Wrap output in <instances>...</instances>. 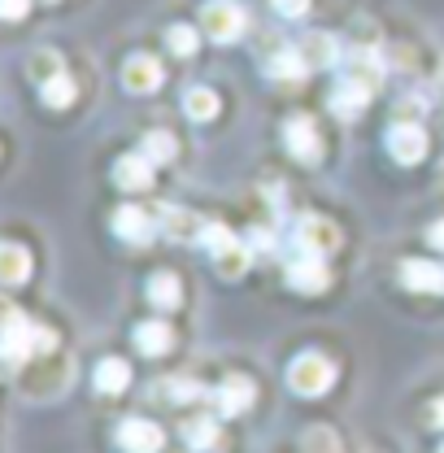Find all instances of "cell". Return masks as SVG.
<instances>
[{"instance_id":"5","label":"cell","mask_w":444,"mask_h":453,"mask_svg":"<svg viewBox=\"0 0 444 453\" xmlns=\"http://www.w3.org/2000/svg\"><path fill=\"white\" fill-rule=\"evenodd\" d=\"M162 61L149 53H135L122 61V88L131 92V96H149V92H157L162 88Z\"/></svg>"},{"instance_id":"9","label":"cell","mask_w":444,"mask_h":453,"mask_svg":"<svg viewBox=\"0 0 444 453\" xmlns=\"http://www.w3.org/2000/svg\"><path fill=\"white\" fill-rule=\"evenodd\" d=\"M287 283L296 288V292H305V296H318V292H327L332 288V275H327V266H323V257H301V262H292L287 266Z\"/></svg>"},{"instance_id":"20","label":"cell","mask_w":444,"mask_h":453,"mask_svg":"<svg viewBox=\"0 0 444 453\" xmlns=\"http://www.w3.org/2000/svg\"><path fill=\"white\" fill-rule=\"evenodd\" d=\"M348 79L362 83L366 92H375V88L384 83V61L375 53H353V61H348Z\"/></svg>"},{"instance_id":"34","label":"cell","mask_w":444,"mask_h":453,"mask_svg":"<svg viewBox=\"0 0 444 453\" xmlns=\"http://www.w3.org/2000/svg\"><path fill=\"white\" fill-rule=\"evenodd\" d=\"M27 9H31V0H0V13H4L9 22H18Z\"/></svg>"},{"instance_id":"37","label":"cell","mask_w":444,"mask_h":453,"mask_svg":"<svg viewBox=\"0 0 444 453\" xmlns=\"http://www.w3.org/2000/svg\"><path fill=\"white\" fill-rule=\"evenodd\" d=\"M440 79H444V57H440Z\"/></svg>"},{"instance_id":"30","label":"cell","mask_w":444,"mask_h":453,"mask_svg":"<svg viewBox=\"0 0 444 453\" xmlns=\"http://www.w3.org/2000/svg\"><path fill=\"white\" fill-rule=\"evenodd\" d=\"M231 244H235V235H231V226L210 223V231H205V249H210V253H222V249H231Z\"/></svg>"},{"instance_id":"23","label":"cell","mask_w":444,"mask_h":453,"mask_svg":"<svg viewBox=\"0 0 444 453\" xmlns=\"http://www.w3.org/2000/svg\"><path fill=\"white\" fill-rule=\"evenodd\" d=\"M149 301H153L157 310H174V305L183 301V288H179V280H174L170 271H157V275L149 280Z\"/></svg>"},{"instance_id":"1","label":"cell","mask_w":444,"mask_h":453,"mask_svg":"<svg viewBox=\"0 0 444 453\" xmlns=\"http://www.w3.org/2000/svg\"><path fill=\"white\" fill-rule=\"evenodd\" d=\"M53 344L57 336L44 323H31L22 310L4 305V357H9V366H18L22 357H44V353H53Z\"/></svg>"},{"instance_id":"3","label":"cell","mask_w":444,"mask_h":453,"mask_svg":"<svg viewBox=\"0 0 444 453\" xmlns=\"http://www.w3.org/2000/svg\"><path fill=\"white\" fill-rule=\"evenodd\" d=\"M201 31H205L214 44L240 40V31H244V9H240L235 0H210V4L201 9Z\"/></svg>"},{"instance_id":"18","label":"cell","mask_w":444,"mask_h":453,"mask_svg":"<svg viewBox=\"0 0 444 453\" xmlns=\"http://www.w3.org/2000/svg\"><path fill=\"white\" fill-rule=\"evenodd\" d=\"M96 393L105 396H118L126 384H131V362H122V357H105V362H96Z\"/></svg>"},{"instance_id":"13","label":"cell","mask_w":444,"mask_h":453,"mask_svg":"<svg viewBox=\"0 0 444 453\" xmlns=\"http://www.w3.org/2000/svg\"><path fill=\"white\" fill-rule=\"evenodd\" d=\"M113 231L122 235V240H131V244H149L153 240V219H149V210H140V205H122L118 214H113Z\"/></svg>"},{"instance_id":"33","label":"cell","mask_w":444,"mask_h":453,"mask_svg":"<svg viewBox=\"0 0 444 453\" xmlns=\"http://www.w3.org/2000/svg\"><path fill=\"white\" fill-rule=\"evenodd\" d=\"M271 4H275L279 18H301L310 9V0H271Z\"/></svg>"},{"instance_id":"11","label":"cell","mask_w":444,"mask_h":453,"mask_svg":"<svg viewBox=\"0 0 444 453\" xmlns=\"http://www.w3.org/2000/svg\"><path fill=\"white\" fill-rule=\"evenodd\" d=\"M253 396H257V388H253V380H244V375H231V380H222L218 384V414L222 418H235V414H244L249 405H253Z\"/></svg>"},{"instance_id":"15","label":"cell","mask_w":444,"mask_h":453,"mask_svg":"<svg viewBox=\"0 0 444 453\" xmlns=\"http://www.w3.org/2000/svg\"><path fill=\"white\" fill-rule=\"evenodd\" d=\"M131 340H135V349H140V353L162 357L170 344H174V332H170V323H162V319H149V323H140V327L131 332Z\"/></svg>"},{"instance_id":"4","label":"cell","mask_w":444,"mask_h":453,"mask_svg":"<svg viewBox=\"0 0 444 453\" xmlns=\"http://www.w3.org/2000/svg\"><path fill=\"white\" fill-rule=\"evenodd\" d=\"M283 140H287V153H292L296 162H305V166H314V162L323 157V135H318L314 118H305V113H292V118L283 122Z\"/></svg>"},{"instance_id":"29","label":"cell","mask_w":444,"mask_h":453,"mask_svg":"<svg viewBox=\"0 0 444 453\" xmlns=\"http://www.w3.org/2000/svg\"><path fill=\"white\" fill-rule=\"evenodd\" d=\"M31 70L40 74V83H49L53 74H61V57L57 53H35L31 57Z\"/></svg>"},{"instance_id":"26","label":"cell","mask_w":444,"mask_h":453,"mask_svg":"<svg viewBox=\"0 0 444 453\" xmlns=\"http://www.w3.org/2000/svg\"><path fill=\"white\" fill-rule=\"evenodd\" d=\"M174 153H179V144H174V135H170V131H149V135H144V157H149L153 166L174 162Z\"/></svg>"},{"instance_id":"27","label":"cell","mask_w":444,"mask_h":453,"mask_svg":"<svg viewBox=\"0 0 444 453\" xmlns=\"http://www.w3.org/2000/svg\"><path fill=\"white\" fill-rule=\"evenodd\" d=\"M40 92H44V105H53V110H65V105L74 101V79H70V74H53V79H49V83H44Z\"/></svg>"},{"instance_id":"28","label":"cell","mask_w":444,"mask_h":453,"mask_svg":"<svg viewBox=\"0 0 444 453\" xmlns=\"http://www.w3.org/2000/svg\"><path fill=\"white\" fill-rule=\"evenodd\" d=\"M166 44H170V53L174 57H192L196 49H201V35H196L192 27H183V22H179V27H170L166 31Z\"/></svg>"},{"instance_id":"22","label":"cell","mask_w":444,"mask_h":453,"mask_svg":"<svg viewBox=\"0 0 444 453\" xmlns=\"http://www.w3.org/2000/svg\"><path fill=\"white\" fill-rule=\"evenodd\" d=\"M214 266H218V275H222V280H240V275H244V271L253 266V253H249V249H244V244L235 240L231 249H222V253H214Z\"/></svg>"},{"instance_id":"10","label":"cell","mask_w":444,"mask_h":453,"mask_svg":"<svg viewBox=\"0 0 444 453\" xmlns=\"http://www.w3.org/2000/svg\"><path fill=\"white\" fill-rule=\"evenodd\" d=\"M162 231H166L174 244H205L210 223L196 219L192 210H166V214H162Z\"/></svg>"},{"instance_id":"6","label":"cell","mask_w":444,"mask_h":453,"mask_svg":"<svg viewBox=\"0 0 444 453\" xmlns=\"http://www.w3.org/2000/svg\"><path fill=\"white\" fill-rule=\"evenodd\" d=\"M296 244L310 253V257H327V253H335L340 249V226L332 223V219H301L296 223Z\"/></svg>"},{"instance_id":"7","label":"cell","mask_w":444,"mask_h":453,"mask_svg":"<svg viewBox=\"0 0 444 453\" xmlns=\"http://www.w3.org/2000/svg\"><path fill=\"white\" fill-rule=\"evenodd\" d=\"M118 445L126 453H162L166 445V432L149 418H122L118 423Z\"/></svg>"},{"instance_id":"24","label":"cell","mask_w":444,"mask_h":453,"mask_svg":"<svg viewBox=\"0 0 444 453\" xmlns=\"http://www.w3.org/2000/svg\"><path fill=\"white\" fill-rule=\"evenodd\" d=\"M183 110L192 122H214L218 118V92H210V88H192L188 96H183Z\"/></svg>"},{"instance_id":"36","label":"cell","mask_w":444,"mask_h":453,"mask_svg":"<svg viewBox=\"0 0 444 453\" xmlns=\"http://www.w3.org/2000/svg\"><path fill=\"white\" fill-rule=\"evenodd\" d=\"M432 423H436V427H444V396L432 405Z\"/></svg>"},{"instance_id":"35","label":"cell","mask_w":444,"mask_h":453,"mask_svg":"<svg viewBox=\"0 0 444 453\" xmlns=\"http://www.w3.org/2000/svg\"><path fill=\"white\" fill-rule=\"evenodd\" d=\"M427 244H436V249H444V219H440V223H432V226H427Z\"/></svg>"},{"instance_id":"14","label":"cell","mask_w":444,"mask_h":453,"mask_svg":"<svg viewBox=\"0 0 444 453\" xmlns=\"http://www.w3.org/2000/svg\"><path fill=\"white\" fill-rule=\"evenodd\" d=\"M401 283H405L410 292H444V266L410 257V262L401 266Z\"/></svg>"},{"instance_id":"12","label":"cell","mask_w":444,"mask_h":453,"mask_svg":"<svg viewBox=\"0 0 444 453\" xmlns=\"http://www.w3.org/2000/svg\"><path fill=\"white\" fill-rule=\"evenodd\" d=\"M113 183H118L122 192H144V188L153 183V162H149L144 153H126V157H118Z\"/></svg>"},{"instance_id":"2","label":"cell","mask_w":444,"mask_h":453,"mask_svg":"<svg viewBox=\"0 0 444 453\" xmlns=\"http://www.w3.org/2000/svg\"><path fill=\"white\" fill-rule=\"evenodd\" d=\"M332 380H335V366L323 353H301L287 366V384H292L296 396H323L332 388Z\"/></svg>"},{"instance_id":"32","label":"cell","mask_w":444,"mask_h":453,"mask_svg":"<svg viewBox=\"0 0 444 453\" xmlns=\"http://www.w3.org/2000/svg\"><path fill=\"white\" fill-rule=\"evenodd\" d=\"M201 384L196 380H170V401H196Z\"/></svg>"},{"instance_id":"21","label":"cell","mask_w":444,"mask_h":453,"mask_svg":"<svg viewBox=\"0 0 444 453\" xmlns=\"http://www.w3.org/2000/svg\"><path fill=\"white\" fill-rule=\"evenodd\" d=\"M305 57H301V49L292 53V49H279L275 57H271V65H266V74L271 79H279V83H296V79H305Z\"/></svg>"},{"instance_id":"17","label":"cell","mask_w":444,"mask_h":453,"mask_svg":"<svg viewBox=\"0 0 444 453\" xmlns=\"http://www.w3.org/2000/svg\"><path fill=\"white\" fill-rule=\"evenodd\" d=\"M31 275V253H27V244H0V280L9 283V288H18V283Z\"/></svg>"},{"instance_id":"16","label":"cell","mask_w":444,"mask_h":453,"mask_svg":"<svg viewBox=\"0 0 444 453\" xmlns=\"http://www.w3.org/2000/svg\"><path fill=\"white\" fill-rule=\"evenodd\" d=\"M366 101H371V92H366L362 83L344 79V83L332 92V113H335V118H344V122H353V118H362Z\"/></svg>"},{"instance_id":"19","label":"cell","mask_w":444,"mask_h":453,"mask_svg":"<svg viewBox=\"0 0 444 453\" xmlns=\"http://www.w3.org/2000/svg\"><path fill=\"white\" fill-rule=\"evenodd\" d=\"M301 57H305V65L310 70H332L340 49H335V40L327 31H314V35H305V44H301Z\"/></svg>"},{"instance_id":"38","label":"cell","mask_w":444,"mask_h":453,"mask_svg":"<svg viewBox=\"0 0 444 453\" xmlns=\"http://www.w3.org/2000/svg\"><path fill=\"white\" fill-rule=\"evenodd\" d=\"M440 453H444V445H440Z\"/></svg>"},{"instance_id":"8","label":"cell","mask_w":444,"mask_h":453,"mask_svg":"<svg viewBox=\"0 0 444 453\" xmlns=\"http://www.w3.org/2000/svg\"><path fill=\"white\" fill-rule=\"evenodd\" d=\"M388 153L401 162V166H414L427 157V131L418 122H396L388 131Z\"/></svg>"},{"instance_id":"31","label":"cell","mask_w":444,"mask_h":453,"mask_svg":"<svg viewBox=\"0 0 444 453\" xmlns=\"http://www.w3.org/2000/svg\"><path fill=\"white\" fill-rule=\"evenodd\" d=\"M305 445L318 453H340V445H335V436L327 432V427H314V432H305Z\"/></svg>"},{"instance_id":"25","label":"cell","mask_w":444,"mask_h":453,"mask_svg":"<svg viewBox=\"0 0 444 453\" xmlns=\"http://www.w3.org/2000/svg\"><path fill=\"white\" fill-rule=\"evenodd\" d=\"M183 441L192 449H210V445H218V423L214 418H188L183 423Z\"/></svg>"}]
</instances>
